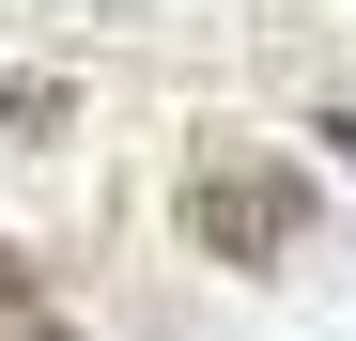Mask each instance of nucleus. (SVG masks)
Returning <instances> with one entry per match:
<instances>
[{
    "label": "nucleus",
    "instance_id": "nucleus-1",
    "mask_svg": "<svg viewBox=\"0 0 356 341\" xmlns=\"http://www.w3.org/2000/svg\"><path fill=\"white\" fill-rule=\"evenodd\" d=\"M310 170H294V155H264V140H217L202 170H186V233L217 248V264H294V248H310Z\"/></svg>",
    "mask_w": 356,
    "mask_h": 341
},
{
    "label": "nucleus",
    "instance_id": "nucleus-2",
    "mask_svg": "<svg viewBox=\"0 0 356 341\" xmlns=\"http://www.w3.org/2000/svg\"><path fill=\"white\" fill-rule=\"evenodd\" d=\"M0 341H63V295H47L16 248H0Z\"/></svg>",
    "mask_w": 356,
    "mask_h": 341
},
{
    "label": "nucleus",
    "instance_id": "nucleus-3",
    "mask_svg": "<svg viewBox=\"0 0 356 341\" xmlns=\"http://www.w3.org/2000/svg\"><path fill=\"white\" fill-rule=\"evenodd\" d=\"M325 140H341V155H356V125H325Z\"/></svg>",
    "mask_w": 356,
    "mask_h": 341
}]
</instances>
